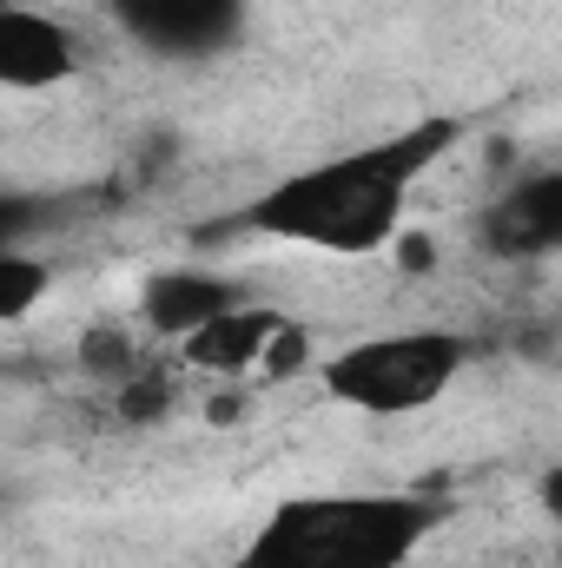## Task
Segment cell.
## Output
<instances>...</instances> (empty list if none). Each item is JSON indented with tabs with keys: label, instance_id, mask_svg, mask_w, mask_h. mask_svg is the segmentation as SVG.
<instances>
[{
	"label": "cell",
	"instance_id": "obj_1",
	"mask_svg": "<svg viewBox=\"0 0 562 568\" xmlns=\"http://www.w3.org/2000/svg\"><path fill=\"white\" fill-rule=\"evenodd\" d=\"M463 140V120L456 113H436L418 126H398L371 145H351V152H331L304 172H291L279 185H265L252 205H245V225L284 239V245H311V252H331V258H364V252H384L398 232H404V212L418 199L423 172H436Z\"/></svg>",
	"mask_w": 562,
	"mask_h": 568
},
{
	"label": "cell",
	"instance_id": "obj_2",
	"mask_svg": "<svg viewBox=\"0 0 562 568\" xmlns=\"http://www.w3.org/2000/svg\"><path fill=\"white\" fill-rule=\"evenodd\" d=\"M436 516L443 509L411 489L284 496L225 568H404Z\"/></svg>",
	"mask_w": 562,
	"mask_h": 568
},
{
	"label": "cell",
	"instance_id": "obj_3",
	"mask_svg": "<svg viewBox=\"0 0 562 568\" xmlns=\"http://www.w3.org/2000/svg\"><path fill=\"white\" fill-rule=\"evenodd\" d=\"M463 357L470 351L456 331L418 324V331H384V337H358V344L331 351L318 364V384L331 404H344L358 417H411L456 384Z\"/></svg>",
	"mask_w": 562,
	"mask_h": 568
},
{
	"label": "cell",
	"instance_id": "obj_4",
	"mask_svg": "<svg viewBox=\"0 0 562 568\" xmlns=\"http://www.w3.org/2000/svg\"><path fill=\"white\" fill-rule=\"evenodd\" d=\"M100 7L140 53L172 67L219 60L252 27V0H100Z\"/></svg>",
	"mask_w": 562,
	"mask_h": 568
},
{
	"label": "cell",
	"instance_id": "obj_5",
	"mask_svg": "<svg viewBox=\"0 0 562 568\" xmlns=\"http://www.w3.org/2000/svg\"><path fill=\"white\" fill-rule=\"evenodd\" d=\"M476 239L490 258L503 265H530V258H562V165L516 172L476 219Z\"/></svg>",
	"mask_w": 562,
	"mask_h": 568
},
{
	"label": "cell",
	"instance_id": "obj_6",
	"mask_svg": "<svg viewBox=\"0 0 562 568\" xmlns=\"http://www.w3.org/2000/svg\"><path fill=\"white\" fill-rule=\"evenodd\" d=\"M232 304H245V291L232 278H219V272H199V265H179V272H159V278H145L140 291V324L152 337H192V331H205L212 317H225Z\"/></svg>",
	"mask_w": 562,
	"mask_h": 568
},
{
	"label": "cell",
	"instance_id": "obj_7",
	"mask_svg": "<svg viewBox=\"0 0 562 568\" xmlns=\"http://www.w3.org/2000/svg\"><path fill=\"white\" fill-rule=\"evenodd\" d=\"M80 47L73 33L53 20V13H33V7H7L0 13V80L33 93V87H60L73 73Z\"/></svg>",
	"mask_w": 562,
	"mask_h": 568
},
{
	"label": "cell",
	"instance_id": "obj_8",
	"mask_svg": "<svg viewBox=\"0 0 562 568\" xmlns=\"http://www.w3.org/2000/svg\"><path fill=\"white\" fill-rule=\"evenodd\" d=\"M284 331L279 311H259V304H232L225 317H212L205 331H192L185 337V357L199 364V371H212V377H239V371H252Z\"/></svg>",
	"mask_w": 562,
	"mask_h": 568
},
{
	"label": "cell",
	"instance_id": "obj_9",
	"mask_svg": "<svg viewBox=\"0 0 562 568\" xmlns=\"http://www.w3.org/2000/svg\"><path fill=\"white\" fill-rule=\"evenodd\" d=\"M53 291V265L27 245H0V324H20Z\"/></svg>",
	"mask_w": 562,
	"mask_h": 568
},
{
	"label": "cell",
	"instance_id": "obj_10",
	"mask_svg": "<svg viewBox=\"0 0 562 568\" xmlns=\"http://www.w3.org/2000/svg\"><path fill=\"white\" fill-rule=\"evenodd\" d=\"M80 371H87L93 384L120 390V384H133V371H140V351H133V337H127V331L100 324V331H87V337H80Z\"/></svg>",
	"mask_w": 562,
	"mask_h": 568
},
{
	"label": "cell",
	"instance_id": "obj_11",
	"mask_svg": "<svg viewBox=\"0 0 562 568\" xmlns=\"http://www.w3.org/2000/svg\"><path fill=\"white\" fill-rule=\"evenodd\" d=\"M33 219H40V199L0 192V245H27L33 239Z\"/></svg>",
	"mask_w": 562,
	"mask_h": 568
},
{
	"label": "cell",
	"instance_id": "obj_12",
	"mask_svg": "<svg viewBox=\"0 0 562 568\" xmlns=\"http://www.w3.org/2000/svg\"><path fill=\"white\" fill-rule=\"evenodd\" d=\"M536 496H543V516H550V523L562 529V463H550V469H543V483H536Z\"/></svg>",
	"mask_w": 562,
	"mask_h": 568
},
{
	"label": "cell",
	"instance_id": "obj_13",
	"mask_svg": "<svg viewBox=\"0 0 562 568\" xmlns=\"http://www.w3.org/2000/svg\"><path fill=\"white\" fill-rule=\"evenodd\" d=\"M556 568H562V542H556Z\"/></svg>",
	"mask_w": 562,
	"mask_h": 568
}]
</instances>
